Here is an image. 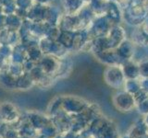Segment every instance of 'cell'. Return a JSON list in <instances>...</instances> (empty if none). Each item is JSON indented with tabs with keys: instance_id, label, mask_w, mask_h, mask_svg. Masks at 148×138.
<instances>
[{
	"instance_id": "1",
	"label": "cell",
	"mask_w": 148,
	"mask_h": 138,
	"mask_svg": "<svg viewBox=\"0 0 148 138\" xmlns=\"http://www.w3.org/2000/svg\"><path fill=\"white\" fill-rule=\"evenodd\" d=\"M20 113L17 108L9 102H4L0 105V120L2 122L13 124L20 121Z\"/></svg>"
},
{
	"instance_id": "2",
	"label": "cell",
	"mask_w": 148,
	"mask_h": 138,
	"mask_svg": "<svg viewBox=\"0 0 148 138\" xmlns=\"http://www.w3.org/2000/svg\"><path fill=\"white\" fill-rule=\"evenodd\" d=\"M27 120L37 132H39L45 125L50 122L47 118L40 113H29L27 116Z\"/></svg>"
},
{
	"instance_id": "3",
	"label": "cell",
	"mask_w": 148,
	"mask_h": 138,
	"mask_svg": "<svg viewBox=\"0 0 148 138\" xmlns=\"http://www.w3.org/2000/svg\"><path fill=\"white\" fill-rule=\"evenodd\" d=\"M12 124L5 122H0V138H4L6 135L7 132L8 131V129L10 128Z\"/></svg>"
},
{
	"instance_id": "4",
	"label": "cell",
	"mask_w": 148,
	"mask_h": 138,
	"mask_svg": "<svg viewBox=\"0 0 148 138\" xmlns=\"http://www.w3.org/2000/svg\"><path fill=\"white\" fill-rule=\"evenodd\" d=\"M34 138H48V137H46V136H44V135H37Z\"/></svg>"
},
{
	"instance_id": "5",
	"label": "cell",
	"mask_w": 148,
	"mask_h": 138,
	"mask_svg": "<svg viewBox=\"0 0 148 138\" xmlns=\"http://www.w3.org/2000/svg\"><path fill=\"white\" fill-rule=\"evenodd\" d=\"M18 138H29V137H26V136H20Z\"/></svg>"
}]
</instances>
